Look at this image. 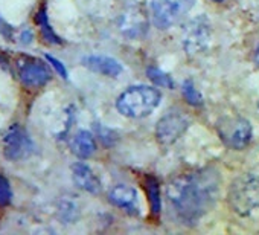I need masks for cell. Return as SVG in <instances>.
<instances>
[{
    "instance_id": "obj_7",
    "label": "cell",
    "mask_w": 259,
    "mask_h": 235,
    "mask_svg": "<svg viewBox=\"0 0 259 235\" xmlns=\"http://www.w3.org/2000/svg\"><path fill=\"white\" fill-rule=\"evenodd\" d=\"M189 127V118L183 113L169 111L160 118L156 126V138L162 145H172L177 142Z\"/></svg>"
},
{
    "instance_id": "obj_15",
    "label": "cell",
    "mask_w": 259,
    "mask_h": 235,
    "mask_svg": "<svg viewBox=\"0 0 259 235\" xmlns=\"http://www.w3.org/2000/svg\"><path fill=\"white\" fill-rule=\"evenodd\" d=\"M35 23L38 25L40 28V32H41V37L46 43L49 45H61L63 40L55 34V31L52 29L51 23H49V19H48V8H46V4L41 5V8L38 10L37 16H35Z\"/></svg>"
},
{
    "instance_id": "obj_4",
    "label": "cell",
    "mask_w": 259,
    "mask_h": 235,
    "mask_svg": "<svg viewBox=\"0 0 259 235\" xmlns=\"http://www.w3.org/2000/svg\"><path fill=\"white\" fill-rule=\"evenodd\" d=\"M195 0H153V23L159 29H169L179 25L192 10Z\"/></svg>"
},
{
    "instance_id": "obj_23",
    "label": "cell",
    "mask_w": 259,
    "mask_h": 235,
    "mask_svg": "<svg viewBox=\"0 0 259 235\" xmlns=\"http://www.w3.org/2000/svg\"><path fill=\"white\" fill-rule=\"evenodd\" d=\"M210 2H215V4H223V2H226V0H210Z\"/></svg>"
},
{
    "instance_id": "obj_22",
    "label": "cell",
    "mask_w": 259,
    "mask_h": 235,
    "mask_svg": "<svg viewBox=\"0 0 259 235\" xmlns=\"http://www.w3.org/2000/svg\"><path fill=\"white\" fill-rule=\"evenodd\" d=\"M254 63H256V66H259V45H257V48H256V51H254Z\"/></svg>"
},
{
    "instance_id": "obj_11",
    "label": "cell",
    "mask_w": 259,
    "mask_h": 235,
    "mask_svg": "<svg viewBox=\"0 0 259 235\" xmlns=\"http://www.w3.org/2000/svg\"><path fill=\"white\" fill-rule=\"evenodd\" d=\"M72 177H73L75 185L79 189L90 192V194L101 192V180L87 164L76 162L75 165H72Z\"/></svg>"
},
{
    "instance_id": "obj_13",
    "label": "cell",
    "mask_w": 259,
    "mask_h": 235,
    "mask_svg": "<svg viewBox=\"0 0 259 235\" xmlns=\"http://www.w3.org/2000/svg\"><path fill=\"white\" fill-rule=\"evenodd\" d=\"M148 28V22L145 14L139 8H130L123 13L120 20V31L128 37L144 35Z\"/></svg>"
},
{
    "instance_id": "obj_1",
    "label": "cell",
    "mask_w": 259,
    "mask_h": 235,
    "mask_svg": "<svg viewBox=\"0 0 259 235\" xmlns=\"http://www.w3.org/2000/svg\"><path fill=\"white\" fill-rule=\"evenodd\" d=\"M220 176L213 168H201L171 180L166 195L179 218L186 224L197 223L217 202Z\"/></svg>"
},
{
    "instance_id": "obj_21",
    "label": "cell",
    "mask_w": 259,
    "mask_h": 235,
    "mask_svg": "<svg viewBox=\"0 0 259 235\" xmlns=\"http://www.w3.org/2000/svg\"><path fill=\"white\" fill-rule=\"evenodd\" d=\"M22 37L25 38V40H23L25 43H29V42L32 40V37H34V35H32V34H31L29 31H26V32H23V34H22Z\"/></svg>"
},
{
    "instance_id": "obj_14",
    "label": "cell",
    "mask_w": 259,
    "mask_h": 235,
    "mask_svg": "<svg viewBox=\"0 0 259 235\" xmlns=\"http://www.w3.org/2000/svg\"><path fill=\"white\" fill-rule=\"evenodd\" d=\"M70 148L75 156L79 159H90L96 151V141L95 136L87 130H79L70 142Z\"/></svg>"
},
{
    "instance_id": "obj_16",
    "label": "cell",
    "mask_w": 259,
    "mask_h": 235,
    "mask_svg": "<svg viewBox=\"0 0 259 235\" xmlns=\"http://www.w3.org/2000/svg\"><path fill=\"white\" fill-rule=\"evenodd\" d=\"M145 188H147V194H148V202H150L151 214H153L154 217H159V215H160V209H162L159 182H157L153 176H147Z\"/></svg>"
},
{
    "instance_id": "obj_6",
    "label": "cell",
    "mask_w": 259,
    "mask_h": 235,
    "mask_svg": "<svg viewBox=\"0 0 259 235\" xmlns=\"http://www.w3.org/2000/svg\"><path fill=\"white\" fill-rule=\"evenodd\" d=\"M34 151V142L26 133V130L14 124L4 138V154L8 161L17 162L29 158Z\"/></svg>"
},
{
    "instance_id": "obj_8",
    "label": "cell",
    "mask_w": 259,
    "mask_h": 235,
    "mask_svg": "<svg viewBox=\"0 0 259 235\" xmlns=\"http://www.w3.org/2000/svg\"><path fill=\"white\" fill-rule=\"evenodd\" d=\"M17 69H19V78L22 84L29 89L45 87L52 78V73L48 64L38 58L22 57L17 61Z\"/></svg>"
},
{
    "instance_id": "obj_20",
    "label": "cell",
    "mask_w": 259,
    "mask_h": 235,
    "mask_svg": "<svg viewBox=\"0 0 259 235\" xmlns=\"http://www.w3.org/2000/svg\"><path fill=\"white\" fill-rule=\"evenodd\" d=\"M46 60L49 61V64H52V67L57 70V73H58L61 78L67 80V69H66V66H64L60 60H57V58L52 57V55H46Z\"/></svg>"
},
{
    "instance_id": "obj_17",
    "label": "cell",
    "mask_w": 259,
    "mask_h": 235,
    "mask_svg": "<svg viewBox=\"0 0 259 235\" xmlns=\"http://www.w3.org/2000/svg\"><path fill=\"white\" fill-rule=\"evenodd\" d=\"M147 75L150 76V80H151L156 86L163 87V89H174V81H172V78H171L168 73H165L163 70H160L159 67H154V66L148 67V69H147Z\"/></svg>"
},
{
    "instance_id": "obj_2",
    "label": "cell",
    "mask_w": 259,
    "mask_h": 235,
    "mask_svg": "<svg viewBox=\"0 0 259 235\" xmlns=\"http://www.w3.org/2000/svg\"><path fill=\"white\" fill-rule=\"evenodd\" d=\"M162 93L151 86H133L123 90L116 99V108L120 114L142 120L150 116L160 104Z\"/></svg>"
},
{
    "instance_id": "obj_5",
    "label": "cell",
    "mask_w": 259,
    "mask_h": 235,
    "mask_svg": "<svg viewBox=\"0 0 259 235\" xmlns=\"http://www.w3.org/2000/svg\"><path fill=\"white\" fill-rule=\"evenodd\" d=\"M220 136L223 142L233 150H244L253 138L251 126L244 118H230L220 124Z\"/></svg>"
},
{
    "instance_id": "obj_12",
    "label": "cell",
    "mask_w": 259,
    "mask_h": 235,
    "mask_svg": "<svg viewBox=\"0 0 259 235\" xmlns=\"http://www.w3.org/2000/svg\"><path fill=\"white\" fill-rule=\"evenodd\" d=\"M82 64L96 72V73H101L104 76H108V78H116L122 73L123 67L122 64L111 58V57H105V55H89V57H84L82 58Z\"/></svg>"
},
{
    "instance_id": "obj_9",
    "label": "cell",
    "mask_w": 259,
    "mask_h": 235,
    "mask_svg": "<svg viewBox=\"0 0 259 235\" xmlns=\"http://www.w3.org/2000/svg\"><path fill=\"white\" fill-rule=\"evenodd\" d=\"M210 42V26L209 23L200 17L188 25L183 34V48L189 54L201 52Z\"/></svg>"
},
{
    "instance_id": "obj_18",
    "label": "cell",
    "mask_w": 259,
    "mask_h": 235,
    "mask_svg": "<svg viewBox=\"0 0 259 235\" xmlns=\"http://www.w3.org/2000/svg\"><path fill=\"white\" fill-rule=\"evenodd\" d=\"M183 95L186 98V101L191 104V105H195V107H201L203 105V96L201 93L197 90V87L194 86L192 80H186L183 83Z\"/></svg>"
},
{
    "instance_id": "obj_10",
    "label": "cell",
    "mask_w": 259,
    "mask_h": 235,
    "mask_svg": "<svg viewBox=\"0 0 259 235\" xmlns=\"http://www.w3.org/2000/svg\"><path fill=\"white\" fill-rule=\"evenodd\" d=\"M108 200L116 208L125 211L130 215H139L141 206H139V197L135 188L126 185H116L108 192Z\"/></svg>"
},
{
    "instance_id": "obj_19",
    "label": "cell",
    "mask_w": 259,
    "mask_h": 235,
    "mask_svg": "<svg viewBox=\"0 0 259 235\" xmlns=\"http://www.w3.org/2000/svg\"><path fill=\"white\" fill-rule=\"evenodd\" d=\"M13 200V188L10 180L0 173V208H5Z\"/></svg>"
},
{
    "instance_id": "obj_3",
    "label": "cell",
    "mask_w": 259,
    "mask_h": 235,
    "mask_svg": "<svg viewBox=\"0 0 259 235\" xmlns=\"http://www.w3.org/2000/svg\"><path fill=\"white\" fill-rule=\"evenodd\" d=\"M229 203L238 214H250L259 206V176L248 173L232 183L229 191Z\"/></svg>"
}]
</instances>
